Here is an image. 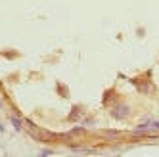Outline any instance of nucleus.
Listing matches in <instances>:
<instances>
[{
    "label": "nucleus",
    "mask_w": 159,
    "mask_h": 157,
    "mask_svg": "<svg viewBox=\"0 0 159 157\" xmlns=\"http://www.w3.org/2000/svg\"><path fill=\"white\" fill-rule=\"evenodd\" d=\"M127 111H129L127 105H119L115 111H113V115H115V117H125V115H127Z\"/></svg>",
    "instance_id": "1"
}]
</instances>
